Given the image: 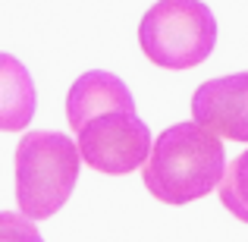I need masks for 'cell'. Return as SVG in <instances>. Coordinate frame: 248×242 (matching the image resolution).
<instances>
[{"mask_svg": "<svg viewBox=\"0 0 248 242\" xmlns=\"http://www.w3.org/2000/svg\"><path fill=\"white\" fill-rule=\"evenodd\" d=\"M220 201L236 220L248 224V151H242L236 161H230L220 182Z\"/></svg>", "mask_w": 248, "mask_h": 242, "instance_id": "cell-7", "label": "cell"}, {"mask_svg": "<svg viewBox=\"0 0 248 242\" xmlns=\"http://www.w3.org/2000/svg\"><path fill=\"white\" fill-rule=\"evenodd\" d=\"M66 120L76 132L82 161L107 176H126L151 158V129L135 113L132 91L113 73L91 69L66 95Z\"/></svg>", "mask_w": 248, "mask_h": 242, "instance_id": "cell-1", "label": "cell"}, {"mask_svg": "<svg viewBox=\"0 0 248 242\" xmlns=\"http://www.w3.org/2000/svg\"><path fill=\"white\" fill-rule=\"evenodd\" d=\"M35 116V82L13 54L0 57V126L6 132L25 129Z\"/></svg>", "mask_w": 248, "mask_h": 242, "instance_id": "cell-6", "label": "cell"}, {"mask_svg": "<svg viewBox=\"0 0 248 242\" xmlns=\"http://www.w3.org/2000/svg\"><path fill=\"white\" fill-rule=\"evenodd\" d=\"M192 116L230 142H248V73L201 82L192 95Z\"/></svg>", "mask_w": 248, "mask_h": 242, "instance_id": "cell-5", "label": "cell"}, {"mask_svg": "<svg viewBox=\"0 0 248 242\" xmlns=\"http://www.w3.org/2000/svg\"><path fill=\"white\" fill-rule=\"evenodd\" d=\"M226 151L217 132L201 123H176L154 139L151 158L141 167L145 189L164 205H188L220 189Z\"/></svg>", "mask_w": 248, "mask_h": 242, "instance_id": "cell-2", "label": "cell"}, {"mask_svg": "<svg viewBox=\"0 0 248 242\" xmlns=\"http://www.w3.org/2000/svg\"><path fill=\"white\" fill-rule=\"evenodd\" d=\"M139 44L164 69H192L217 44V19L201 0H157L141 16Z\"/></svg>", "mask_w": 248, "mask_h": 242, "instance_id": "cell-4", "label": "cell"}, {"mask_svg": "<svg viewBox=\"0 0 248 242\" xmlns=\"http://www.w3.org/2000/svg\"><path fill=\"white\" fill-rule=\"evenodd\" d=\"M79 142L63 132H25L16 148V201L31 220H47L69 201L79 179Z\"/></svg>", "mask_w": 248, "mask_h": 242, "instance_id": "cell-3", "label": "cell"}, {"mask_svg": "<svg viewBox=\"0 0 248 242\" xmlns=\"http://www.w3.org/2000/svg\"><path fill=\"white\" fill-rule=\"evenodd\" d=\"M0 242H44L38 226L31 224V217H25L22 211H3L0 214Z\"/></svg>", "mask_w": 248, "mask_h": 242, "instance_id": "cell-8", "label": "cell"}]
</instances>
